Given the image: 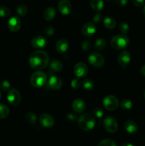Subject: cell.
<instances>
[{"label": "cell", "mask_w": 145, "mask_h": 146, "mask_svg": "<svg viewBox=\"0 0 145 146\" xmlns=\"http://www.w3.org/2000/svg\"><path fill=\"white\" fill-rule=\"evenodd\" d=\"M28 62L34 69L42 70L49 64V56L45 51H36L31 54Z\"/></svg>", "instance_id": "obj_1"}, {"label": "cell", "mask_w": 145, "mask_h": 146, "mask_svg": "<svg viewBox=\"0 0 145 146\" xmlns=\"http://www.w3.org/2000/svg\"><path fill=\"white\" fill-rule=\"evenodd\" d=\"M78 126L85 131L93 129L95 125V120L92 115L88 113L82 114L78 120Z\"/></svg>", "instance_id": "obj_2"}, {"label": "cell", "mask_w": 145, "mask_h": 146, "mask_svg": "<svg viewBox=\"0 0 145 146\" xmlns=\"http://www.w3.org/2000/svg\"><path fill=\"white\" fill-rule=\"evenodd\" d=\"M129 38L124 34H118L112 37L110 44L115 49H124L129 45Z\"/></svg>", "instance_id": "obj_3"}, {"label": "cell", "mask_w": 145, "mask_h": 146, "mask_svg": "<svg viewBox=\"0 0 145 146\" xmlns=\"http://www.w3.org/2000/svg\"><path fill=\"white\" fill-rule=\"evenodd\" d=\"M31 85L36 88H41L44 86L47 81V76L42 71H36L31 75Z\"/></svg>", "instance_id": "obj_4"}, {"label": "cell", "mask_w": 145, "mask_h": 146, "mask_svg": "<svg viewBox=\"0 0 145 146\" xmlns=\"http://www.w3.org/2000/svg\"><path fill=\"white\" fill-rule=\"evenodd\" d=\"M88 61L93 66L100 68L105 64V58L98 52H92L88 56Z\"/></svg>", "instance_id": "obj_5"}, {"label": "cell", "mask_w": 145, "mask_h": 146, "mask_svg": "<svg viewBox=\"0 0 145 146\" xmlns=\"http://www.w3.org/2000/svg\"><path fill=\"white\" fill-rule=\"evenodd\" d=\"M103 106L109 111H115L119 106V101L115 96H107L103 99Z\"/></svg>", "instance_id": "obj_6"}, {"label": "cell", "mask_w": 145, "mask_h": 146, "mask_svg": "<svg viewBox=\"0 0 145 146\" xmlns=\"http://www.w3.org/2000/svg\"><path fill=\"white\" fill-rule=\"evenodd\" d=\"M103 125L105 129L111 133H115L118 129V123L113 117H106L103 121Z\"/></svg>", "instance_id": "obj_7"}, {"label": "cell", "mask_w": 145, "mask_h": 146, "mask_svg": "<svg viewBox=\"0 0 145 146\" xmlns=\"http://www.w3.org/2000/svg\"><path fill=\"white\" fill-rule=\"evenodd\" d=\"M21 100V94L18 92V90L15 88L9 90L7 94V101L12 106H18L20 104Z\"/></svg>", "instance_id": "obj_8"}, {"label": "cell", "mask_w": 145, "mask_h": 146, "mask_svg": "<svg viewBox=\"0 0 145 146\" xmlns=\"http://www.w3.org/2000/svg\"><path fill=\"white\" fill-rule=\"evenodd\" d=\"M131 60L130 53L127 51H123L119 53L117 56V63L122 68H125L128 65Z\"/></svg>", "instance_id": "obj_9"}, {"label": "cell", "mask_w": 145, "mask_h": 146, "mask_svg": "<svg viewBox=\"0 0 145 146\" xmlns=\"http://www.w3.org/2000/svg\"><path fill=\"white\" fill-rule=\"evenodd\" d=\"M73 72L75 75L78 78H82L85 76L88 72V66L82 62L78 63L75 64L73 68Z\"/></svg>", "instance_id": "obj_10"}, {"label": "cell", "mask_w": 145, "mask_h": 146, "mask_svg": "<svg viewBox=\"0 0 145 146\" xmlns=\"http://www.w3.org/2000/svg\"><path fill=\"white\" fill-rule=\"evenodd\" d=\"M48 85L53 90H58L62 87L63 81L61 78L53 74H51L48 80Z\"/></svg>", "instance_id": "obj_11"}, {"label": "cell", "mask_w": 145, "mask_h": 146, "mask_svg": "<svg viewBox=\"0 0 145 146\" xmlns=\"http://www.w3.org/2000/svg\"><path fill=\"white\" fill-rule=\"evenodd\" d=\"M39 121L43 126L47 128H52L55 123L54 118L51 115L47 113H44L41 115L39 118Z\"/></svg>", "instance_id": "obj_12"}, {"label": "cell", "mask_w": 145, "mask_h": 146, "mask_svg": "<svg viewBox=\"0 0 145 146\" xmlns=\"http://www.w3.org/2000/svg\"><path fill=\"white\" fill-rule=\"evenodd\" d=\"M72 5L68 0H61L58 3V10L63 15H68L71 12Z\"/></svg>", "instance_id": "obj_13"}, {"label": "cell", "mask_w": 145, "mask_h": 146, "mask_svg": "<svg viewBox=\"0 0 145 146\" xmlns=\"http://www.w3.org/2000/svg\"><path fill=\"white\" fill-rule=\"evenodd\" d=\"M47 39L43 36H38L31 40V44L34 48H44L47 45Z\"/></svg>", "instance_id": "obj_14"}, {"label": "cell", "mask_w": 145, "mask_h": 146, "mask_svg": "<svg viewBox=\"0 0 145 146\" xmlns=\"http://www.w3.org/2000/svg\"><path fill=\"white\" fill-rule=\"evenodd\" d=\"M21 26V20L18 17H12L9 19L8 27L11 31H18Z\"/></svg>", "instance_id": "obj_15"}, {"label": "cell", "mask_w": 145, "mask_h": 146, "mask_svg": "<svg viewBox=\"0 0 145 146\" xmlns=\"http://www.w3.org/2000/svg\"><path fill=\"white\" fill-rule=\"evenodd\" d=\"M96 31V25L93 22H87L82 28V34L85 36L93 35Z\"/></svg>", "instance_id": "obj_16"}, {"label": "cell", "mask_w": 145, "mask_h": 146, "mask_svg": "<svg viewBox=\"0 0 145 146\" xmlns=\"http://www.w3.org/2000/svg\"><path fill=\"white\" fill-rule=\"evenodd\" d=\"M72 107L73 111L77 113H82L85 109V103L80 98H77L72 102Z\"/></svg>", "instance_id": "obj_17"}, {"label": "cell", "mask_w": 145, "mask_h": 146, "mask_svg": "<svg viewBox=\"0 0 145 146\" xmlns=\"http://www.w3.org/2000/svg\"><path fill=\"white\" fill-rule=\"evenodd\" d=\"M124 128H125V131L131 134L135 133L138 130L137 125L132 120H127V121H125V123H124Z\"/></svg>", "instance_id": "obj_18"}, {"label": "cell", "mask_w": 145, "mask_h": 146, "mask_svg": "<svg viewBox=\"0 0 145 146\" xmlns=\"http://www.w3.org/2000/svg\"><path fill=\"white\" fill-rule=\"evenodd\" d=\"M68 46H69V43L68 40L65 38H61L57 41L55 44V49L60 54L65 53L68 50Z\"/></svg>", "instance_id": "obj_19"}, {"label": "cell", "mask_w": 145, "mask_h": 146, "mask_svg": "<svg viewBox=\"0 0 145 146\" xmlns=\"http://www.w3.org/2000/svg\"><path fill=\"white\" fill-rule=\"evenodd\" d=\"M55 15H56V12H55V9L51 7H47L44 13V19L46 21H51V20H53L55 18Z\"/></svg>", "instance_id": "obj_20"}, {"label": "cell", "mask_w": 145, "mask_h": 146, "mask_svg": "<svg viewBox=\"0 0 145 146\" xmlns=\"http://www.w3.org/2000/svg\"><path fill=\"white\" fill-rule=\"evenodd\" d=\"M49 67L52 71H55V72H58L63 69V66L61 61H58V60H53L49 63Z\"/></svg>", "instance_id": "obj_21"}, {"label": "cell", "mask_w": 145, "mask_h": 146, "mask_svg": "<svg viewBox=\"0 0 145 146\" xmlns=\"http://www.w3.org/2000/svg\"><path fill=\"white\" fill-rule=\"evenodd\" d=\"M104 25L108 29H112L116 27V21L111 17H107L104 19Z\"/></svg>", "instance_id": "obj_22"}, {"label": "cell", "mask_w": 145, "mask_h": 146, "mask_svg": "<svg viewBox=\"0 0 145 146\" xmlns=\"http://www.w3.org/2000/svg\"><path fill=\"white\" fill-rule=\"evenodd\" d=\"M90 6L95 11H100L103 9L104 2L100 0H92L90 1Z\"/></svg>", "instance_id": "obj_23"}, {"label": "cell", "mask_w": 145, "mask_h": 146, "mask_svg": "<svg viewBox=\"0 0 145 146\" xmlns=\"http://www.w3.org/2000/svg\"><path fill=\"white\" fill-rule=\"evenodd\" d=\"M106 46L107 42L105 38H99L95 42V48L98 51H102V50H103L106 47Z\"/></svg>", "instance_id": "obj_24"}, {"label": "cell", "mask_w": 145, "mask_h": 146, "mask_svg": "<svg viewBox=\"0 0 145 146\" xmlns=\"http://www.w3.org/2000/svg\"><path fill=\"white\" fill-rule=\"evenodd\" d=\"M9 114V109L6 105L0 104V119L7 118Z\"/></svg>", "instance_id": "obj_25"}, {"label": "cell", "mask_w": 145, "mask_h": 146, "mask_svg": "<svg viewBox=\"0 0 145 146\" xmlns=\"http://www.w3.org/2000/svg\"><path fill=\"white\" fill-rule=\"evenodd\" d=\"M26 120L27 122L31 125H35L37 121V117L34 113H28L26 115Z\"/></svg>", "instance_id": "obj_26"}, {"label": "cell", "mask_w": 145, "mask_h": 146, "mask_svg": "<svg viewBox=\"0 0 145 146\" xmlns=\"http://www.w3.org/2000/svg\"><path fill=\"white\" fill-rule=\"evenodd\" d=\"M82 86L86 91H92L94 88V83L91 79H85L82 81Z\"/></svg>", "instance_id": "obj_27"}, {"label": "cell", "mask_w": 145, "mask_h": 146, "mask_svg": "<svg viewBox=\"0 0 145 146\" xmlns=\"http://www.w3.org/2000/svg\"><path fill=\"white\" fill-rule=\"evenodd\" d=\"M120 106L123 110H130L133 106V104L130 100L124 99L120 103Z\"/></svg>", "instance_id": "obj_28"}, {"label": "cell", "mask_w": 145, "mask_h": 146, "mask_svg": "<svg viewBox=\"0 0 145 146\" xmlns=\"http://www.w3.org/2000/svg\"><path fill=\"white\" fill-rule=\"evenodd\" d=\"M16 11L18 15L20 17H23L26 14L27 11H28V8H27V7L25 4H20V5L17 7Z\"/></svg>", "instance_id": "obj_29"}, {"label": "cell", "mask_w": 145, "mask_h": 146, "mask_svg": "<svg viewBox=\"0 0 145 146\" xmlns=\"http://www.w3.org/2000/svg\"><path fill=\"white\" fill-rule=\"evenodd\" d=\"M129 24L127 22H125V21H122V22L119 24V30L122 33V34L125 35L129 31Z\"/></svg>", "instance_id": "obj_30"}, {"label": "cell", "mask_w": 145, "mask_h": 146, "mask_svg": "<svg viewBox=\"0 0 145 146\" xmlns=\"http://www.w3.org/2000/svg\"><path fill=\"white\" fill-rule=\"evenodd\" d=\"M10 9L5 6H0V17H7L10 15Z\"/></svg>", "instance_id": "obj_31"}, {"label": "cell", "mask_w": 145, "mask_h": 146, "mask_svg": "<svg viewBox=\"0 0 145 146\" xmlns=\"http://www.w3.org/2000/svg\"><path fill=\"white\" fill-rule=\"evenodd\" d=\"M98 146H117L116 143L110 139H105L100 141Z\"/></svg>", "instance_id": "obj_32"}, {"label": "cell", "mask_w": 145, "mask_h": 146, "mask_svg": "<svg viewBox=\"0 0 145 146\" xmlns=\"http://www.w3.org/2000/svg\"><path fill=\"white\" fill-rule=\"evenodd\" d=\"M10 86H11V84L7 80H3L0 82V88L2 91H9V90Z\"/></svg>", "instance_id": "obj_33"}, {"label": "cell", "mask_w": 145, "mask_h": 146, "mask_svg": "<svg viewBox=\"0 0 145 146\" xmlns=\"http://www.w3.org/2000/svg\"><path fill=\"white\" fill-rule=\"evenodd\" d=\"M92 113H93V115L97 118H101L102 116H103L104 112L102 111V109L101 108H99V107H97L92 111Z\"/></svg>", "instance_id": "obj_34"}, {"label": "cell", "mask_w": 145, "mask_h": 146, "mask_svg": "<svg viewBox=\"0 0 145 146\" xmlns=\"http://www.w3.org/2000/svg\"><path fill=\"white\" fill-rule=\"evenodd\" d=\"M54 33H55V29L51 26H48L44 29V34H45V36H51L53 35Z\"/></svg>", "instance_id": "obj_35"}, {"label": "cell", "mask_w": 145, "mask_h": 146, "mask_svg": "<svg viewBox=\"0 0 145 146\" xmlns=\"http://www.w3.org/2000/svg\"><path fill=\"white\" fill-rule=\"evenodd\" d=\"M71 85L72 88H74V89H78V88H79L80 87L81 82L79 80V78H73L71 81Z\"/></svg>", "instance_id": "obj_36"}, {"label": "cell", "mask_w": 145, "mask_h": 146, "mask_svg": "<svg viewBox=\"0 0 145 146\" xmlns=\"http://www.w3.org/2000/svg\"><path fill=\"white\" fill-rule=\"evenodd\" d=\"M81 48L85 51H88L91 48V43L88 40L82 41L81 44Z\"/></svg>", "instance_id": "obj_37"}, {"label": "cell", "mask_w": 145, "mask_h": 146, "mask_svg": "<svg viewBox=\"0 0 145 146\" xmlns=\"http://www.w3.org/2000/svg\"><path fill=\"white\" fill-rule=\"evenodd\" d=\"M102 20V15L100 13H96L95 15L93 16V23L96 24V23H100Z\"/></svg>", "instance_id": "obj_38"}, {"label": "cell", "mask_w": 145, "mask_h": 146, "mask_svg": "<svg viewBox=\"0 0 145 146\" xmlns=\"http://www.w3.org/2000/svg\"><path fill=\"white\" fill-rule=\"evenodd\" d=\"M115 4L119 7H125L127 4V0H115Z\"/></svg>", "instance_id": "obj_39"}, {"label": "cell", "mask_w": 145, "mask_h": 146, "mask_svg": "<svg viewBox=\"0 0 145 146\" xmlns=\"http://www.w3.org/2000/svg\"><path fill=\"white\" fill-rule=\"evenodd\" d=\"M66 117L68 119V121H71V122H75V121H77V116L72 113H68Z\"/></svg>", "instance_id": "obj_40"}, {"label": "cell", "mask_w": 145, "mask_h": 146, "mask_svg": "<svg viewBox=\"0 0 145 146\" xmlns=\"http://www.w3.org/2000/svg\"><path fill=\"white\" fill-rule=\"evenodd\" d=\"M132 2L136 7H141L144 4V1H143V0H133Z\"/></svg>", "instance_id": "obj_41"}, {"label": "cell", "mask_w": 145, "mask_h": 146, "mask_svg": "<svg viewBox=\"0 0 145 146\" xmlns=\"http://www.w3.org/2000/svg\"><path fill=\"white\" fill-rule=\"evenodd\" d=\"M141 73H142V75L144 76H145V65L142 66V68H141Z\"/></svg>", "instance_id": "obj_42"}, {"label": "cell", "mask_w": 145, "mask_h": 146, "mask_svg": "<svg viewBox=\"0 0 145 146\" xmlns=\"http://www.w3.org/2000/svg\"><path fill=\"white\" fill-rule=\"evenodd\" d=\"M121 146H134L133 144L129 143H123Z\"/></svg>", "instance_id": "obj_43"}, {"label": "cell", "mask_w": 145, "mask_h": 146, "mask_svg": "<svg viewBox=\"0 0 145 146\" xmlns=\"http://www.w3.org/2000/svg\"><path fill=\"white\" fill-rule=\"evenodd\" d=\"M143 15L145 17V5H144V8H143Z\"/></svg>", "instance_id": "obj_44"}, {"label": "cell", "mask_w": 145, "mask_h": 146, "mask_svg": "<svg viewBox=\"0 0 145 146\" xmlns=\"http://www.w3.org/2000/svg\"><path fill=\"white\" fill-rule=\"evenodd\" d=\"M1 91H0V99H1Z\"/></svg>", "instance_id": "obj_45"}, {"label": "cell", "mask_w": 145, "mask_h": 146, "mask_svg": "<svg viewBox=\"0 0 145 146\" xmlns=\"http://www.w3.org/2000/svg\"><path fill=\"white\" fill-rule=\"evenodd\" d=\"M144 97H145V91H144Z\"/></svg>", "instance_id": "obj_46"}]
</instances>
